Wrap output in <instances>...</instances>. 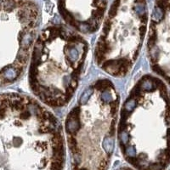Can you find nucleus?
<instances>
[{"mask_svg":"<svg viewBox=\"0 0 170 170\" xmlns=\"http://www.w3.org/2000/svg\"><path fill=\"white\" fill-rule=\"evenodd\" d=\"M40 10L33 0H0V87L16 82L31 60Z\"/></svg>","mask_w":170,"mask_h":170,"instance_id":"obj_4","label":"nucleus"},{"mask_svg":"<svg viewBox=\"0 0 170 170\" xmlns=\"http://www.w3.org/2000/svg\"><path fill=\"white\" fill-rule=\"evenodd\" d=\"M109 0H58L59 11L73 29L95 32L104 20Z\"/></svg>","mask_w":170,"mask_h":170,"instance_id":"obj_5","label":"nucleus"},{"mask_svg":"<svg viewBox=\"0 0 170 170\" xmlns=\"http://www.w3.org/2000/svg\"><path fill=\"white\" fill-rule=\"evenodd\" d=\"M119 99L112 82L101 79L81 95L66 121V133L72 154V170L78 169L86 148L102 147L111 157L114 148Z\"/></svg>","mask_w":170,"mask_h":170,"instance_id":"obj_2","label":"nucleus"},{"mask_svg":"<svg viewBox=\"0 0 170 170\" xmlns=\"http://www.w3.org/2000/svg\"><path fill=\"white\" fill-rule=\"evenodd\" d=\"M88 54V43L74 30L50 26L37 36L29 70L34 95L52 107L66 106L79 83Z\"/></svg>","mask_w":170,"mask_h":170,"instance_id":"obj_1","label":"nucleus"},{"mask_svg":"<svg viewBox=\"0 0 170 170\" xmlns=\"http://www.w3.org/2000/svg\"><path fill=\"white\" fill-rule=\"evenodd\" d=\"M146 0H113L96 43V63L113 77L125 76L135 63L146 32Z\"/></svg>","mask_w":170,"mask_h":170,"instance_id":"obj_3","label":"nucleus"}]
</instances>
